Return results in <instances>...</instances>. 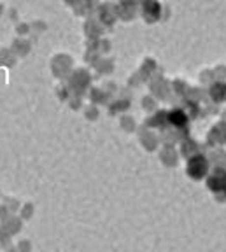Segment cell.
Returning <instances> with one entry per match:
<instances>
[{"instance_id":"1","label":"cell","mask_w":226,"mask_h":252,"mask_svg":"<svg viewBox=\"0 0 226 252\" xmlns=\"http://www.w3.org/2000/svg\"><path fill=\"white\" fill-rule=\"evenodd\" d=\"M205 170H207V163L203 158H195L190 163V173L195 179H197V177H202L203 173H205Z\"/></svg>"}]
</instances>
